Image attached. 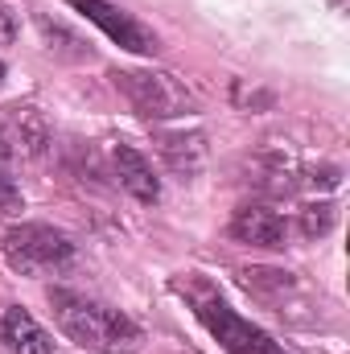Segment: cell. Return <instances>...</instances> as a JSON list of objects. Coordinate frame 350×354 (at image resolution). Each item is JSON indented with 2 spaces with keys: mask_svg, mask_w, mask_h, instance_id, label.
<instances>
[{
  "mask_svg": "<svg viewBox=\"0 0 350 354\" xmlns=\"http://www.w3.org/2000/svg\"><path fill=\"white\" fill-rule=\"evenodd\" d=\"M330 227H334V206H330V202H322V206H305V210H301V231H305L309 239L326 235Z\"/></svg>",
  "mask_w": 350,
  "mask_h": 354,
  "instance_id": "30bf717a",
  "label": "cell"
},
{
  "mask_svg": "<svg viewBox=\"0 0 350 354\" xmlns=\"http://www.w3.org/2000/svg\"><path fill=\"white\" fill-rule=\"evenodd\" d=\"M17 37V17L8 12V4H0V41H12Z\"/></svg>",
  "mask_w": 350,
  "mask_h": 354,
  "instance_id": "7c38bea8",
  "label": "cell"
},
{
  "mask_svg": "<svg viewBox=\"0 0 350 354\" xmlns=\"http://www.w3.org/2000/svg\"><path fill=\"white\" fill-rule=\"evenodd\" d=\"M0 83H4V62H0Z\"/></svg>",
  "mask_w": 350,
  "mask_h": 354,
  "instance_id": "4fadbf2b",
  "label": "cell"
},
{
  "mask_svg": "<svg viewBox=\"0 0 350 354\" xmlns=\"http://www.w3.org/2000/svg\"><path fill=\"white\" fill-rule=\"evenodd\" d=\"M4 260L12 272L21 276H46V272H58L75 260V243L46 227V223H21V227H8L4 231V243H0Z\"/></svg>",
  "mask_w": 350,
  "mask_h": 354,
  "instance_id": "3957f363",
  "label": "cell"
},
{
  "mask_svg": "<svg viewBox=\"0 0 350 354\" xmlns=\"http://www.w3.org/2000/svg\"><path fill=\"white\" fill-rule=\"evenodd\" d=\"M21 206V189H17V181L0 169V214H8V210H17Z\"/></svg>",
  "mask_w": 350,
  "mask_h": 354,
  "instance_id": "8fae6325",
  "label": "cell"
},
{
  "mask_svg": "<svg viewBox=\"0 0 350 354\" xmlns=\"http://www.w3.org/2000/svg\"><path fill=\"white\" fill-rule=\"evenodd\" d=\"M0 342H4L8 354H54V338L21 305L0 309Z\"/></svg>",
  "mask_w": 350,
  "mask_h": 354,
  "instance_id": "52a82bcc",
  "label": "cell"
},
{
  "mask_svg": "<svg viewBox=\"0 0 350 354\" xmlns=\"http://www.w3.org/2000/svg\"><path fill=\"white\" fill-rule=\"evenodd\" d=\"M181 292H185V301L194 305V317L210 330V338L223 346L227 354H288L272 334H264L260 326H252V322H243L210 284H202V280H185V284H177Z\"/></svg>",
  "mask_w": 350,
  "mask_h": 354,
  "instance_id": "7a4b0ae2",
  "label": "cell"
},
{
  "mask_svg": "<svg viewBox=\"0 0 350 354\" xmlns=\"http://www.w3.org/2000/svg\"><path fill=\"white\" fill-rule=\"evenodd\" d=\"M79 17H87L95 29H103L120 50H128V54H140V58H153L157 50H161V41H157V33L149 29V25H140L132 12H124V8H116V4H107V0H66Z\"/></svg>",
  "mask_w": 350,
  "mask_h": 354,
  "instance_id": "5b68a950",
  "label": "cell"
},
{
  "mask_svg": "<svg viewBox=\"0 0 350 354\" xmlns=\"http://www.w3.org/2000/svg\"><path fill=\"white\" fill-rule=\"evenodd\" d=\"M50 309H54L58 330L71 342H79V346H87L95 354H136L140 342H145L140 326L128 313L111 309L107 301H95L87 292L50 288Z\"/></svg>",
  "mask_w": 350,
  "mask_h": 354,
  "instance_id": "6da1fadb",
  "label": "cell"
},
{
  "mask_svg": "<svg viewBox=\"0 0 350 354\" xmlns=\"http://www.w3.org/2000/svg\"><path fill=\"white\" fill-rule=\"evenodd\" d=\"M157 149H161V157H165V165L174 169V174H198L202 169V161H206V136L202 132H165L161 140H157Z\"/></svg>",
  "mask_w": 350,
  "mask_h": 354,
  "instance_id": "9c48e42d",
  "label": "cell"
},
{
  "mask_svg": "<svg viewBox=\"0 0 350 354\" xmlns=\"http://www.w3.org/2000/svg\"><path fill=\"white\" fill-rule=\"evenodd\" d=\"M111 169H116L120 185H124L136 202H157V198H161V181L153 174L149 157L136 153L132 145H116V149H111Z\"/></svg>",
  "mask_w": 350,
  "mask_h": 354,
  "instance_id": "ba28073f",
  "label": "cell"
},
{
  "mask_svg": "<svg viewBox=\"0 0 350 354\" xmlns=\"http://www.w3.org/2000/svg\"><path fill=\"white\" fill-rule=\"evenodd\" d=\"M231 239L248 243V248H284L288 239V223L284 214H276L272 206H239L231 218Z\"/></svg>",
  "mask_w": 350,
  "mask_h": 354,
  "instance_id": "8992f818",
  "label": "cell"
},
{
  "mask_svg": "<svg viewBox=\"0 0 350 354\" xmlns=\"http://www.w3.org/2000/svg\"><path fill=\"white\" fill-rule=\"evenodd\" d=\"M111 83L145 120H177L194 111V95L165 71H111Z\"/></svg>",
  "mask_w": 350,
  "mask_h": 354,
  "instance_id": "277c9868",
  "label": "cell"
}]
</instances>
